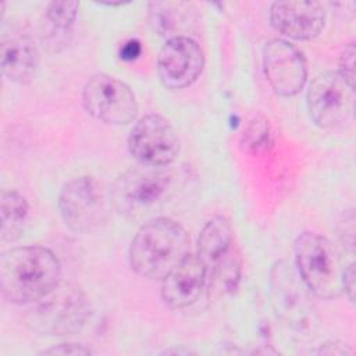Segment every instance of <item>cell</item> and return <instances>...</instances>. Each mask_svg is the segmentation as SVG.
<instances>
[{"label":"cell","mask_w":356,"mask_h":356,"mask_svg":"<svg viewBox=\"0 0 356 356\" xmlns=\"http://www.w3.org/2000/svg\"><path fill=\"white\" fill-rule=\"evenodd\" d=\"M61 282V263L47 248L29 245L0 256V289L15 305H32Z\"/></svg>","instance_id":"cell-1"},{"label":"cell","mask_w":356,"mask_h":356,"mask_svg":"<svg viewBox=\"0 0 356 356\" xmlns=\"http://www.w3.org/2000/svg\"><path fill=\"white\" fill-rule=\"evenodd\" d=\"M191 253L185 228L172 218L154 217L136 231L128 249L131 268L140 277L163 280Z\"/></svg>","instance_id":"cell-2"},{"label":"cell","mask_w":356,"mask_h":356,"mask_svg":"<svg viewBox=\"0 0 356 356\" xmlns=\"http://www.w3.org/2000/svg\"><path fill=\"white\" fill-rule=\"evenodd\" d=\"M295 268L310 293L334 299L343 293V257L323 235L300 234L293 243Z\"/></svg>","instance_id":"cell-3"},{"label":"cell","mask_w":356,"mask_h":356,"mask_svg":"<svg viewBox=\"0 0 356 356\" xmlns=\"http://www.w3.org/2000/svg\"><path fill=\"white\" fill-rule=\"evenodd\" d=\"M90 316L85 292L72 284H58L26 310V325L40 334L72 335L82 330Z\"/></svg>","instance_id":"cell-4"},{"label":"cell","mask_w":356,"mask_h":356,"mask_svg":"<svg viewBox=\"0 0 356 356\" xmlns=\"http://www.w3.org/2000/svg\"><path fill=\"white\" fill-rule=\"evenodd\" d=\"M172 184L174 174L167 167L139 164L117 178L110 196L120 213L128 217H139L167 200Z\"/></svg>","instance_id":"cell-5"},{"label":"cell","mask_w":356,"mask_h":356,"mask_svg":"<svg viewBox=\"0 0 356 356\" xmlns=\"http://www.w3.org/2000/svg\"><path fill=\"white\" fill-rule=\"evenodd\" d=\"M196 256L202 261L207 280H220L224 289L234 291L241 277V256L234 246L232 228L222 216L210 218L197 238Z\"/></svg>","instance_id":"cell-6"},{"label":"cell","mask_w":356,"mask_h":356,"mask_svg":"<svg viewBox=\"0 0 356 356\" xmlns=\"http://www.w3.org/2000/svg\"><path fill=\"white\" fill-rule=\"evenodd\" d=\"M58 211L71 231L76 234L93 232L107 220L106 193L93 177L72 178L60 191Z\"/></svg>","instance_id":"cell-7"},{"label":"cell","mask_w":356,"mask_h":356,"mask_svg":"<svg viewBox=\"0 0 356 356\" xmlns=\"http://www.w3.org/2000/svg\"><path fill=\"white\" fill-rule=\"evenodd\" d=\"M85 110L108 125H125L135 121L138 102L132 89L108 74L92 75L82 89Z\"/></svg>","instance_id":"cell-8"},{"label":"cell","mask_w":356,"mask_h":356,"mask_svg":"<svg viewBox=\"0 0 356 356\" xmlns=\"http://www.w3.org/2000/svg\"><path fill=\"white\" fill-rule=\"evenodd\" d=\"M307 110L313 122L323 129L342 127L355 111V86L334 71L318 74L309 85Z\"/></svg>","instance_id":"cell-9"},{"label":"cell","mask_w":356,"mask_h":356,"mask_svg":"<svg viewBox=\"0 0 356 356\" xmlns=\"http://www.w3.org/2000/svg\"><path fill=\"white\" fill-rule=\"evenodd\" d=\"M181 142L174 127L159 114L138 120L128 136V150L139 164L168 167L177 160Z\"/></svg>","instance_id":"cell-10"},{"label":"cell","mask_w":356,"mask_h":356,"mask_svg":"<svg viewBox=\"0 0 356 356\" xmlns=\"http://www.w3.org/2000/svg\"><path fill=\"white\" fill-rule=\"evenodd\" d=\"M263 68L273 90L282 97L298 95L307 81L303 53L291 42L274 38L264 44Z\"/></svg>","instance_id":"cell-11"},{"label":"cell","mask_w":356,"mask_h":356,"mask_svg":"<svg viewBox=\"0 0 356 356\" xmlns=\"http://www.w3.org/2000/svg\"><path fill=\"white\" fill-rule=\"evenodd\" d=\"M270 289L273 306L284 321L298 328L309 325L312 318L309 289L291 263L280 260L271 267Z\"/></svg>","instance_id":"cell-12"},{"label":"cell","mask_w":356,"mask_h":356,"mask_svg":"<svg viewBox=\"0 0 356 356\" xmlns=\"http://www.w3.org/2000/svg\"><path fill=\"white\" fill-rule=\"evenodd\" d=\"M204 56L202 47L189 36L168 38L157 57V74L168 89L191 86L202 74Z\"/></svg>","instance_id":"cell-13"},{"label":"cell","mask_w":356,"mask_h":356,"mask_svg":"<svg viewBox=\"0 0 356 356\" xmlns=\"http://www.w3.org/2000/svg\"><path fill=\"white\" fill-rule=\"evenodd\" d=\"M273 28L293 40H310L325 24V10L318 1H275L270 7Z\"/></svg>","instance_id":"cell-14"},{"label":"cell","mask_w":356,"mask_h":356,"mask_svg":"<svg viewBox=\"0 0 356 356\" xmlns=\"http://www.w3.org/2000/svg\"><path fill=\"white\" fill-rule=\"evenodd\" d=\"M0 67L3 75L13 82L28 83L33 79L39 67V51L28 32L17 26L3 31Z\"/></svg>","instance_id":"cell-15"},{"label":"cell","mask_w":356,"mask_h":356,"mask_svg":"<svg viewBox=\"0 0 356 356\" xmlns=\"http://www.w3.org/2000/svg\"><path fill=\"white\" fill-rule=\"evenodd\" d=\"M207 282L206 270L193 253H189L163 280L160 296L171 309H185L193 305Z\"/></svg>","instance_id":"cell-16"},{"label":"cell","mask_w":356,"mask_h":356,"mask_svg":"<svg viewBox=\"0 0 356 356\" xmlns=\"http://www.w3.org/2000/svg\"><path fill=\"white\" fill-rule=\"evenodd\" d=\"M1 241L15 242L24 232L29 214V204L24 195L14 189H4L0 195Z\"/></svg>","instance_id":"cell-17"},{"label":"cell","mask_w":356,"mask_h":356,"mask_svg":"<svg viewBox=\"0 0 356 356\" xmlns=\"http://www.w3.org/2000/svg\"><path fill=\"white\" fill-rule=\"evenodd\" d=\"M79 10L78 1H51L44 10V22L51 39L56 43L65 40L71 35Z\"/></svg>","instance_id":"cell-18"},{"label":"cell","mask_w":356,"mask_h":356,"mask_svg":"<svg viewBox=\"0 0 356 356\" xmlns=\"http://www.w3.org/2000/svg\"><path fill=\"white\" fill-rule=\"evenodd\" d=\"M184 3H165L156 1L149 4V22L152 28L160 35L177 36L178 22L182 19V15L178 14ZM170 36V38H171Z\"/></svg>","instance_id":"cell-19"},{"label":"cell","mask_w":356,"mask_h":356,"mask_svg":"<svg viewBox=\"0 0 356 356\" xmlns=\"http://www.w3.org/2000/svg\"><path fill=\"white\" fill-rule=\"evenodd\" d=\"M270 125L263 115H254L242 136V145L248 152H260L270 145Z\"/></svg>","instance_id":"cell-20"},{"label":"cell","mask_w":356,"mask_h":356,"mask_svg":"<svg viewBox=\"0 0 356 356\" xmlns=\"http://www.w3.org/2000/svg\"><path fill=\"white\" fill-rule=\"evenodd\" d=\"M355 54H356L355 43L350 42L345 46V49L341 53L339 64H338L339 70L337 71L352 86H355Z\"/></svg>","instance_id":"cell-21"},{"label":"cell","mask_w":356,"mask_h":356,"mask_svg":"<svg viewBox=\"0 0 356 356\" xmlns=\"http://www.w3.org/2000/svg\"><path fill=\"white\" fill-rule=\"evenodd\" d=\"M92 353H93V350L90 348H86L85 345H81V343H71V342L53 345V346L39 352V355H75V356L92 355Z\"/></svg>","instance_id":"cell-22"},{"label":"cell","mask_w":356,"mask_h":356,"mask_svg":"<svg viewBox=\"0 0 356 356\" xmlns=\"http://www.w3.org/2000/svg\"><path fill=\"white\" fill-rule=\"evenodd\" d=\"M318 355H349L352 353L350 348L339 341H328L325 343H321V346L316 350Z\"/></svg>","instance_id":"cell-23"},{"label":"cell","mask_w":356,"mask_h":356,"mask_svg":"<svg viewBox=\"0 0 356 356\" xmlns=\"http://www.w3.org/2000/svg\"><path fill=\"white\" fill-rule=\"evenodd\" d=\"M140 53V44L136 40H131L125 43V46L121 49V57L124 60H134L139 56Z\"/></svg>","instance_id":"cell-24"},{"label":"cell","mask_w":356,"mask_h":356,"mask_svg":"<svg viewBox=\"0 0 356 356\" xmlns=\"http://www.w3.org/2000/svg\"><path fill=\"white\" fill-rule=\"evenodd\" d=\"M102 4L108 6V7H114V6H124V1H118V3H113V1H102Z\"/></svg>","instance_id":"cell-25"}]
</instances>
